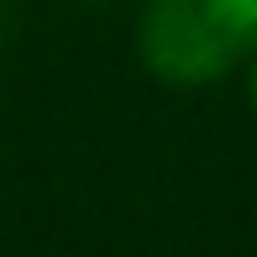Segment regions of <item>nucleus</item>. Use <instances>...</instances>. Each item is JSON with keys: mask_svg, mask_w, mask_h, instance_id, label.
Masks as SVG:
<instances>
[{"mask_svg": "<svg viewBox=\"0 0 257 257\" xmlns=\"http://www.w3.org/2000/svg\"><path fill=\"white\" fill-rule=\"evenodd\" d=\"M257 42V0H153L142 53L168 84H205Z\"/></svg>", "mask_w": 257, "mask_h": 257, "instance_id": "f257e3e1", "label": "nucleus"}, {"mask_svg": "<svg viewBox=\"0 0 257 257\" xmlns=\"http://www.w3.org/2000/svg\"><path fill=\"white\" fill-rule=\"evenodd\" d=\"M252 105H257V68H252Z\"/></svg>", "mask_w": 257, "mask_h": 257, "instance_id": "f03ea898", "label": "nucleus"}]
</instances>
